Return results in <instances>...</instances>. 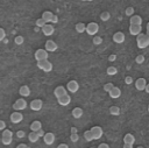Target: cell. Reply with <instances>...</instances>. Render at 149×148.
<instances>
[{
    "label": "cell",
    "mask_w": 149,
    "mask_h": 148,
    "mask_svg": "<svg viewBox=\"0 0 149 148\" xmlns=\"http://www.w3.org/2000/svg\"><path fill=\"white\" fill-rule=\"evenodd\" d=\"M136 43H137V47L141 48V49H144L149 45V36L147 34H140L136 36Z\"/></svg>",
    "instance_id": "6da1fadb"
},
{
    "label": "cell",
    "mask_w": 149,
    "mask_h": 148,
    "mask_svg": "<svg viewBox=\"0 0 149 148\" xmlns=\"http://www.w3.org/2000/svg\"><path fill=\"white\" fill-rule=\"evenodd\" d=\"M99 30V24L97 22H90L88 24H86V33L90 36H94Z\"/></svg>",
    "instance_id": "7a4b0ae2"
},
{
    "label": "cell",
    "mask_w": 149,
    "mask_h": 148,
    "mask_svg": "<svg viewBox=\"0 0 149 148\" xmlns=\"http://www.w3.org/2000/svg\"><path fill=\"white\" fill-rule=\"evenodd\" d=\"M37 68L42 69L45 72H50L52 70V63L49 62L48 59L47 61H40V62H37Z\"/></svg>",
    "instance_id": "3957f363"
},
{
    "label": "cell",
    "mask_w": 149,
    "mask_h": 148,
    "mask_svg": "<svg viewBox=\"0 0 149 148\" xmlns=\"http://www.w3.org/2000/svg\"><path fill=\"white\" fill-rule=\"evenodd\" d=\"M35 58L37 62L40 61H47L48 59V51L45 49H37L35 51Z\"/></svg>",
    "instance_id": "277c9868"
},
{
    "label": "cell",
    "mask_w": 149,
    "mask_h": 148,
    "mask_svg": "<svg viewBox=\"0 0 149 148\" xmlns=\"http://www.w3.org/2000/svg\"><path fill=\"white\" fill-rule=\"evenodd\" d=\"M27 107V101L23 99V98H20L17 99L14 104H13V108L15 111H21V110H24Z\"/></svg>",
    "instance_id": "5b68a950"
},
{
    "label": "cell",
    "mask_w": 149,
    "mask_h": 148,
    "mask_svg": "<svg viewBox=\"0 0 149 148\" xmlns=\"http://www.w3.org/2000/svg\"><path fill=\"white\" fill-rule=\"evenodd\" d=\"M91 133H92V135H93V140H98V139H100L101 136H102V128L100 127V126H93L91 129Z\"/></svg>",
    "instance_id": "8992f818"
},
{
    "label": "cell",
    "mask_w": 149,
    "mask_h": 148,
    "mask_svg": "<svg viewBox=\"0 0 149 148\" xmlns=\"http://www.w3.org/2000/svg\"><path fill=\"white\" fill-rule=\"evenodd\" d=\"M66 90L69 92H72V93H76L78 90H79V84L77 80H70L66 84Z\"/></svg>",
    "instance_id": "52a82bcc"
},
{
    "label": "cell",
    "mask_w": 149,
    "mask_h": 148,
    "mask_svg": "<svg viewBox=\"0 0 149 148\" xmlns=\"http://www.w3.org/2000/svg\"><path fill=\"white\" fill-rule=\"evenodd\" d=\"M12 135H13V133L9 129H5L2 132V143L3 145H9L12 142Z\"/></svg>",
    "instance_id": "ba28073f"
},
{
    "label": "cell",
    "mask_w": 149,
    "mask_h": 148,
    "mask_svg": "<svg viewBox=\"0 0 149 148\" xmlns=\"http://www.w3.org/2000/svg\"><path fill=\"white\" fill-rule=\"evenodd\" d=\"M66 91H68V90H66L64 86L59 85V86H57V87L54 90V94H55V97L58 99V98H61V97H63V96L68 94V92H66Z\"/></svg>",
    "instance_id": "9c48e42d"
},
{
    "label": "cell",
    "mask_w": 149,
    "mask_h": 148,
    "mask_svg": "<svg viewBox=\"0 0 149 148\" xmlns=\"http://www.w3.org/2000/svg\"><path fill=\"white\" fill-rule=\"evenodd\" d=\"M135 84V87H136V90H139V91H143V90H146V86H147V80L144 79V78H139V79H136V82L134 83Z\"/></svg>",
    "instance_id": "30bf717a"
},
{
    "label": "cell",
    "mask_w": 149,
    "mask_h": 148,
    "mask_svg": "<svg viewBox=\"0 0 149 148\" xmlns=\"http://www.w3.org/2000/svg\"><path fill=\"white\" fill-rule=\"evenodd\" d=\"M42 106H43V103L41 99H34L30 101V108L33 111H40L42 108Z\"/></svg>",
    "instance_id": "8fae6325"
},
{
    "label": "cell",
    "mask_w": 149,
    "mask_h": 148,
    "mask_svg": "<svg viewBox=\"0 0 149 148\" xmlns=\"http://www.w3.org/2000/svg\"><path fill=\"white\" fill-rule=\"evenodd\" d=\"M43 140H44V143H45V145L50 146V145H52V143L55 142V134L51 133V132L45 133L44 136H43Z\"/></svg>",
    "instance_id": "7c38bea8"
},
{
    "label": "cell",
    "mask_w": 149,
    "mask_h": 148,
    "mask_svg": "<svg viewBox=\"0 0 149 148\" xmlns=\"http://www.w3.org/2000/svg\"><path fill=\"white\" fill-rule=\"evenodd\" d=\"M125 38H126V36H125V34L121 33V31H116V33L113 35V41H114L115 43H123V42H125Z\"/></svg>",
    "instance_id": "4fadbf2b"
},
{
    "label": "cell",
    "mask_w": 149,
    "mask_h": 148,
    "mask_svg": "<svg viewBox=\"0 0 149 148\" xmlns=\"http://www.w3.org/2000/svg\"><path fill=\"white\" fill-rule=\"evenodd\" d=\"M108 94H109V97H111L112 99H118V98L121 96V90H120L118 86H114V87L108 92Z\"/></svg>",
    "instance_id": "5bb4252c"
},
{
    "label": "cell",
    "mask_w": 149,
    "mask_h": 148,
    "mask_svg": "<svg viewBox=\"0 0 149 148\" xmlns=\"http://www.w3.org/2000/svg\"><path fill=\"white\" fill-rule=\"evenodd\" d=\"M22 119H23V115L20 112H13L10 114V121L14 122V124H19Z\"/></svg>",
    "instance_id": "9a60e30c"
},
{
    "label": "cell",
    "mask_w": 149,
    "mask_h": 148,
    "mask_svg": "<svg viewBox=\"0 0 149 148\" xmlns=\"http://www.w3.org/2000/svg\"><path fill=\"white\" fill-rule=\"evenodd\" d=\"M130 26H141L142 24V17L140 15H133L129 20Z\"/></svg>",
    "instance_id": "2e32d148"
},
{
    "label": "cell",
    "mask_w": 149,
    "mask_h": 148,
    "mask_svg": "<svg viewBox=\"0 0 149 148\" xmlns=\"http://www.w3.org/2000/svg\"><path fill=\"white\" fill-rule=\"evenodd\" d=\"M45 50H47V51H55V50H57V44H56V42L52 41V40H48V41L45 42Z\"/></svg>",
    "instance_id": "e0dca14e"
},
{
    "label": "cell",
    "mask_w": 149,
    "mask_h": 148,
    "mask_svg": "<svg viewBox=\"0 0 149 148\" xmlns=\"http://www.w3.org/2000/svg\"><path fill=\"white\" fill-rule=\"evenodd\" d=\"M57 100H58V104H59V105H62V106H68V105L71 103V97H70L69 94H65V96L58 98Z\"/></svg>",
    "instance_id": "ac0fdd59"
},
{
    "label": "cell",
    "mask_w": 149,
    "mask_h": 148,
    "mask_svg": "<svg viewBox=\"0 0 149 148\" xmlns=\"http://www.w3.org/2000/svg\"><path fill=\"white\" fill-rule=\"evenodd\" d=\"M42 31H43V34H44V35H47V36H50V35H52V34H54V31H55V28H54L51 24L47 23L44 27H42Z\"/></svg>",
    "instance_id": "d6986e66"
},
{
    "label": "cell",
    "mask_w": 149,
    "mask_h": 148,
    "mask_svg": "<svg viewBox=\"0 0 149 148\" xmlns=\"http://www.w3.org/2000/svg\"><path fill=\"white\" fill-rule=\"evenodd\" d=\"M135 136L133 135V134H130V133H127L125 136H123V142H125V145H134V142H135Z\"/></svg>",
    "instance_id": "ffe728a7"
},
{
    "label": "cell",
    "mask_w": 149,
    "mask_h": 148,
    "mask_svg": "<svg viewBox=\"0 0 149 148\" xmlns=\"http://www.w3.org/2000/svg\"><path fill=\"white\" fill-rule=\"evenodd\" d=\"M141 30H142V27L141 26H129V33L134 36H137L141 34Z\"/></svg>",
    "instance_id": "44dd1931"
},
{
    "label": "cell",
    "mask_w": 149,
    "mask_h": 148,
    "mask_svg": "<svg viewBox=\"0 0 149 148\" xmlns=\"http://www.w3.org/2000/svg\"><path fill=\"white\" fill-rule=\"evenodd\" d=\"M30 129H31V132H38L40 129H42V124H41V121H38V120L33 121V122L30 124Z\"/></svg>",
    "instance_id": "7402d4cb"
},
{
    "label": "cell",
    "mask_w": 149,
    "mask_h": 148,
    "mask_svg": "<svg viewBox=\"0 0 149 148\" xmlns=\"http://www.w3.org/2000/svg\"><path fill=\"white\" fill-rule=\"evenodd\" d=\"M52 16H54V14H52L51 12H49V10H45V12H43V14H42V19L45 21V23L51 22Z\"/></svg>",
    "instance_id": "603a6c76"
},
{
    "label": "cell",
    "mask_w": 149,
    "mask_h": 148,
    "mask_svg": "<svg viewBox=\"0 0 149 148\" xmlns=\"http://www.w3.org/2000/svg\"><path fill=\"white\" fill-rule=\"evenodd\" d=\"M19 93H20L22 97H28V96L30 94V90H29V87H28L27 85H22V86L20 87V90H19Z\"/></svg>",
    "instance_id": "cb8c5ba5"
},
{
    "label": "cell",
    "mask_w": 149,
    "mask_h": 148,
    "mask_svg": "<svg viewBox=\"0 0 149 148\" xmlns=\"http://www.w3.org/2000/svg\"><path fill=\"white\" fill-rule=\"evenodd\" d=\"M74 28H76V31L77 33H84V31H86V24L83 23V22H78L74 26Z\"/></svg>",
    "instance_id": "d4e9b609"
},
{
    "label": "cell",
    "mask_w": 149,
    "mask_h": 148,
    "mask_svg": "<svg viewBox=\"0 0 149 148\" xmlns=\"http://www.w3.org/2000/svg\"><path fill=\"white\" fill-rule=\"evenodd\" d=\"M81 115H83V110H81L80 107H74V108L72 110V117H73V118L78 119V118H80Z\"/></svg>",
    "instance_id": "484cf974"
},
{
    "label": "cell",
    "mask_w": 149,
    "mask_h": 148,
    "mask_svg": "<svg viewBox=\"0 0 149 148\" xmlns=\"http://www.w3.org/2000/svg\"><path fill=\"white\" fill-rule=\"evenodd\" d=\"M106 73H107L108 76H114V75L118 73V69H116L115 66H108L107 70H106Z\"/></svg>",
    "instance_id": "4316f807"
},
{
    "label": "cell",
    "mask_w": 149,
    "mask_h": 148,
    "mask_svg": "<svg viewBox=\"0 0 149 148\" xmlns=\"http://www.w3.org/2000/svg\"><path fill=\"white\" fill-rule=\"evenodd\" d=\"M28 139H29L30 142H36L38 140V135H37L36 132H30L29 135H28Z\"/></svg>",
    "instance_id": "83f0119b"
},
{
    "label": "cell",
    "mask_w": 149,
    "mask_h": 148,
    "mask_svg": "<svg viewBox=\"0 0 149 148\" xmlns=\"http://www.w3.org/2000/svg\"><path fill=\"white\" fill-rule=\"evenodd\" d=\"M109 113L112 115H119L120 114V107H118V106H111L109 107Z\"/></svg>",
    "instance_id": "f1b7e54d"
},
{
    "label": "cell",
    "mask_w": 149,
    "mask_h": 148,
    "mask_svg": "<svg viewBox=\"0 0 149 148\" xmlns=\"http://www.w3.org/2000/svg\"><path fill=\"white\" fill-rule=\"evenodd\" d=\"M84 139H85L86 141H92V140H93V135H92V133H91L90 129L84 132Z\"/></svg>",
    "instance_id": "f546056e"
},
{
    "label": "cell",
    "mask_w": 149,
    "mask_h": 148,
    "mask_svg": "<svg viewBox=\"0 0 149 148\" xmlns=\"http://www.w3.org/2000/svg\"><path fill=\"white\" fill-rule=\"evenodd\" d=\"M23 41H24V38H23V36H21V35H17V36H15V38H14V42H15L17 45L22 44V43H23Z\"/></svg>",
    "instance_id": "4dcf8cb0"
},
{
    "label": "cell",
    "mask_w": 149,
    "mask_h": 148,
    "mask_svg": "<svg viewBox=\"0 0 149 148\" xmlns=\"http://www.w3.org/2000/svg\"><path fill=\"white\" fill-rule=\"evenodd\" d=\"M109 13L108 12H102L101 14H100V19L102 20V21H107V20H109Z\"/></svg>",
    "instance_id": "1f68e13d"
},
{
    "label": "cell",
    "mask_w": 149,
    "mask_h": 148,
    "mask_svg": "<svg viewBox=\"0 0 149 148\" xmlns=\"http://www.w3.org/2000/svg\"><path fill=\"white\" fill-rule=\"evenodd\" d=\"M102 43V38L100 36H93V44L95 45H99Z\"/></svg>",
    "instance_id": "d6a6232c"
},
{
    "label": "cell",
    "mask_w": 149,
    "mask_h": 148,
    "mask_svg": "<svg viewBox=\"0 0 149 148\" xmlns=\"http://www.w3.org/2000/svg\"><path fill=\"white\" fill-rule=\"evenodd\" d=\"M125 13H126L127 16H130V17H132V16L134 15V8H133V7H127Z\"/></svg>",
    "instance_id": "836d02e7"
},
{
    "label": "cell",
    "mask_w": 149,
    "mask_h": 148,
    "mask_svg": "<svg viewBox=\"0 0 149 148\" xmlns=\"http://www.w3.org/2000/svg\"><path fill=\"white\" fill-rule=\"evenodd\" d=\"M45 24H47V23H45V21H44L42 17H40V19L36 20V26H37V27H41V28H42V27H44Z\"/></svg>",
    "instance_id": "e575fe53"
},
{
    "label": "cell",
    "mask_w": 149,
    "mask_h": 148,
    "mask_svg": "<svg viewBox=\"0 0 149 148\" xmlns=\"http://www.w3.org/2000/svg\"><path fill=\"white\" fill-rule=\"evenodd\" d=\"M144 59H146V58H144L143 55H137L136 58H135V62H136L137 64H142V63L144 62Z\"/></svg>",
    "instance_id": "d590c367"
},
{
    "label": "cell",
    "mask_w": 149,
    "mask_h": 148,
    "mask_svg": "<svg viewBox=\"0 0 149 148\" xmlns=\"http://www.w3.org/2000/svg\"><path fill=\"white\" fill-rule=\"evenodd\" d=\"M113 87H114L113 83H106V84L104 85V90H105L106 92H109V91H111Z\"/></svg>",
    "instance_id": "8d00e7d4"
},
{
    "label": "cell",
    "mask_w": 149,
    "mask_h": 148,
    "mask_svg": "<svg viewBox=\"0 0 149 148\" xmlns=\"http://www.w3.org/2000/svg\"><path fill=\"white\" fill-rule=\"evenodd\" d=\"M70 140H71L72 142H77V141L79 140V136H78V134H71V136H70Z\"/></svg>",
    "instance_id": "74e56055"
},
{
    "label": "cell",
    "mask_w": 149,
    "mask_h": 148,
    "mask_svg": "<svg viewBox=\"0 0 149 148\" xmlns=\"http://www.w3.org/2000/svg\"><path fill=\"white\" fill-rule=\"evenodd\" d=\"M125 83H126L127 85H130V84H133V78H132L130 76H127V77L125 78Z\"/></svg>",
    "instance_id": "f35d334b"
},
{
    "label": "cell",
    "mask_w": 149,
    "mask_h": 148,
    "mask_svg": "<svg viewBox=\"0 0 149 148\" xmlns=\"http://www.w3.org/2000/svg\"><path fill=\"white\" fill-rule=\"evenodd\" d=\"M5 36H6V33H5V30H3L2 28H0V41H2V40L5 38Z\"/></svg>",
    "instance_id": "ab89813d"
},
{
    "label": "cell",
    "mask_w": 149,
    "mask_h": 148,
    "mask_svg": "<svg viewBox=\"0 0 149 148\" xmlns=\"http://www.w3.org/2000/svg\"><path fill=\"white\" fill-rule=\"evenodd\" d=\"M24 135H26V134H24L23 131H17V132H16V136H17V138H23Z\"/></svg>",
    "instance_id": "60d3db41"
},
{
    "label": "cell",
    "mask_w": 149,
    "mask_h": 148,
    "mask_svg": "<svg viewBox=\"0 0 149 148\" xmlns=\"http://www.w3.org/2000/svg\"><path fill=\"white\" fill-rule=\"evenodd\" d=\"M5 128H6V122L3 120H0V129L1 131H5Z\"/></svg>",
    "instance_id": "b9f144b4"
},
{
    "label": "cell",
    "mask_w": 149,
    "mask_h": 148,
    "mask_svg": "<svg viewBox=\"0 0 149 148\" xmlns=\"http://www.w3.org/2000/svg\"><path fill=\"white\" fill-rule=\"evenodd\" d=\"M36 133H37V135H38V138H41V136H44V134H45L43 129H40V131H38V132H36Z\"/></svg>",
    "instance_id": "7bdbcfd3"
},
{
    "label": "cell",
    "mask_w": 149,
    "mask_h": 148,
    "mask_svg": "<svg viewBox=\"0 0 149 148\" xmlns=\"http://www.w3.org/2000/svg\"><path fill=\"white\" fill-rule=\"evenodd\" d=\"M16 148H30V147L27 146V145H24V143H20V145L16 146Z\"/></svg>",
    "instance_id": "ee69618b"
},
{
    "label": "cell",
    "mask_w": 149,
    "mask_h": 148,
    "mask_svg": "<svg viewBox=\"0 0 149 148\" xmlns=\"http://www.w3.org/2000/svg\"><path fill=\"white\" fill-rule=\"evenodd\" d=\"M98 148H109V146H108L107 143H100V145L98 146Z\"/></svg>",
    "instance_id": "f6af8a7d"
},
{
    "label": "cell",
    "mask_w": 149,
    "mask_h": 148,
    "mask_svg": "<svg viewBox=\"0 0 149 148\" xmlns=\"http://www.w3.org/2000/svg\"><path fill=\"white\" fill-rule=\"evenodd\" d=\"M51 22H52V23H57V22H58V17H57V15H54V16H52Z\"/></svg>",
    "instance_id": "bcb514c9"
},
{
    "label": "cell",
    "mask_w": 149,
    "mask_h": 148,
    "mask_svg": "<svg viewBox=\"0 0 149 148\" xmlns=\"http://www.w3.org/2000/svg\"><path fill=\"white\" fill-rule=\"evenodd\" d=\"M57 148H69V146L66 143H61V145L57 146Z\"/></svg>",
    "instance_id": "7dc6e473"
},
{
    "label": "cell",
    "mask_w": 149,
    "mask_h": 148,
    "mask_svg": "<svg viewBox=\"0 0 149 148\" xmlns=\"http://www.w3.org/2000/svg\"><path fill=\"white\" fill-rule=\"evenodd\" d=\"M77 132H78L77 127H71V134H77Z\"/></svg>",
    "instance_id": "c3c4849f"
},
{
    "label": "cell",
    "mask_w": 149,
    "mask_h": 148,
    "mask_svg": "<svg viewBox=\"0 0 149 148\" xmlns=\"http://www.w3.org/2000/svg\"><path fill=\"white\" fill-rule=\"evenodd\" d=\"M115 58H116V56H115V55H111V56L108 57V61H111V62H112V61H114Z\"/></svg>",
    "instance_id": "681fc988"
},
{
    "label": "cell",
    "mask_w": 149,
    "mask_h": 148,
    "mask_svg": "<svg viewBox=\"0 0 149 148\" xmlns=\"http://www.w3.org/2000/svg\"><path fill=\"white\" fill-rule=\"evenodd\" d=\"M123 148H133L132 145H123Z\"/></svg>",
    "instance_id": "f907efd6"
},
{
    "label": "cell",
    "mask_w": 149,
    "mask_h": 148,
    "mask_svg": "<svg viewBox=\"0 0 149 148\" xmlns=\"http://www.w3.org/2000/svg\"><path fill=\"white\" fill-rule=\"evenodd\" d=\"M147 93H149V84H147V86H146V90H144Z\"/></svg>",
    "instance_id": "816d5d0a"
},
{
    "label": "cell",
    "mask_w": 149,
    "mask_h": 148,
    "mask_svg": "<svg viewBox=\"0 0 149 148\" xmlns=\"http://www.w3.org/2000/svg\"><path fill=\"white\" fill-rule=\"evenodd\" d=\"M147 30H149V22L147 23Z\"/></svg>",
    "instance_id": "f5cc1de1"
},
{
    "label": "cell",
    "mask_w": 149,
    "mask_h": 148,
    "mask_svg": "<svg viewBox=\"0 0 149 148\" xmlns=\"http://www.w3.org/2000/svg\"><path fill=\"white\" fill-rule=\"evenodd\" d=\"M136 148H144V147H142V146H139V147H136Z\"/></svg>",
    "instance_id": "db71d44e"
},
{
    "label": "cell",
    "mask_w": 149,
    "mask_h": 148,
    "mask_svg": "<svg viewBox=\"0 0 149 148\" xmlns=\"http://www.w3.org/2000/svg\"><path fill=\"white\" fill-rule=\"evenodd\" d=\"M148 112H149V105H148Z\"/></svg>",
    "instance_id": "11a10c76"
},
{
    "label": "cell",
    "mask_w": 149,
    "mask_h": 148,
    "mask_svg": "<svg viewBox=\"0 0 149 148\" xmlns=\"http://www.w3.org/2000/svg\"><path fill=\"white\" fill-rule=\"evenodd\" d=\"M90 148H93V147H90Z\"/></svg>",
    "instance_id": "9f6ffc18"
}]
</instances>
